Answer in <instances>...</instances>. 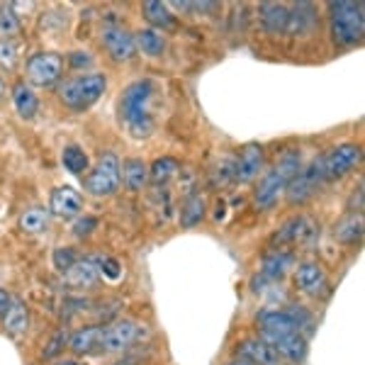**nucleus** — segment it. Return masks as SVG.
Listing matches in <instances>:
<instances>
[{
  "mask_svg": "<svg viewBox=\"0 0 365 365\" xmlns=\"http://www.w3.org/2000/svg\"><path fill=\"white\" fill-rule=\"evenodd\" d=\"M227 365H251L249 361H244V358H234L232 363H227Z\"/></svg>",
  "mask_w": 365,
  "mask_h": 365,
  "instance_id": "obj_43",
  "label": "nucleus"
},
{
  "mask_svg": "<svg viewBox=\"0 0 365 365\" xmlns=\"http://www.w3.org/2000/svg\"><path fill=\"white\" fill-rule=\"evenodd\" d=\"M20 27V20L15 17L13 8H0V34H5V39L10 37L13 32H17Z\"/></svg>",
  "mask_w": 365,
  "mask_h": 365,
  "instance_id": "obj_35",
  "label": "nucleus"
},
{
  "mask_svg": "<svg viewBox=\"0 0 365 365\" xmlns=\"http://www.w3.org/2000/svg\"><path fill=\"white\" fill-rule=\"evenodd\" d=\"M3 91H5V86H3V81H0V96H3Z\"/></svg>",
  "mask_w": 365,
  "mask_h": 365,
  "instance_id": "obj_45",
  "label": "nucleus"
},
{
  "mask_svg": "<svg viewBox=\"0 0 365 365\" xmlns=\"http://www.w3.org/2000/svg\"><path fill=\"white\" fill-rule=\"evenodd\" d=\"M15 61H17V46L15 42H10V39H0V66L3 68H15Z\"/></svg>",
  "mask_w": 365,
  "mask_h": 365,
  "instance_id": "obj_36",
  "label": "nucleus"
},
{
  "mask_svg": "<svg viewBox=\"0 0 365 365\" xmlns=\"http://www.w3.org/2000/svg\"><path fill=\"white\" fill-rule=\"evenodd\" d=\"M317 20H319V13L312 3H297L295 8H287V27L285 32L292 34V37H302V34H309L312 29L317 27Z\"/></svg>",
  "mask_w": 365,
  "mask_h": 365,
  "instance_id": "obj_15",
  "label": "nucleus"
},
{
  "mask_svg": "<svg viewBox=\"0 0 365 365\" xmlns=\"http://www.w3.org/2000/svg\"><path fill=\"white\" fill-rule=\"evenodd\" d=\"M363 237V215H349L334 229V239L341 244H356Z\"/></svg>",
  "mask_w": 365,
  "mask_h": 365,
  "instance_id": "obj_26",
  "label": "nucleus"
},
{
  "mask_svg": "<svg viewBox=\"0 0 365 365\" xmlns=\"http://www.w3.org/2000/svg\"><path fill=\"white\" fill-rule=\"evenodd\" d=\"M292 258L287 251H278V253H268L266 258H263V270L261 275L266 280H280L282 275L287 273V268H290Z\"/></svg>",
  "mask_w": 365,
  "mask_h": 365,
  "instance_id": "obj_28",
  "label": "nucleus"
},
{
  "mask_svg": "<svg viewBox=\"0 0 365 365\" xmlns=\"http://www.w3.org/2000/svg\"><path fill=\"white\" fill-rule=\"evenodd\" d=\"M361 146L356 144H339L334 149H329L327 154L319 156V168L324 180H336L341 175H346L361 163Z\"/></svg>",
  "mask_w": 365,
  "mask_h": 365,
  "instance_id": "obj_6",
  "label": "nucleus"
},
{
  "mask_svg": "<svg viewBox=\"0 0 365 365\" xmlns=\"http://www.w3.org/2000/svg\"><path fill=\"white\" fill-rule=\"evenodd\" d=\"M100 278V270L96 266V261H76L66 273H63V282L71 287H93Z\"/></svg>",
  "mask_w": 365,
  "mask_h": 365,
  "instance_id": "obj_20",
  "label": "nucleus"
},
{
  "mask_svg": "<svg viewBox=\"0 0 365 365\" xmlns=\"http://www.w3.org/2000/svg\"><path fill=\"white\" fill-rule=\"evenodd\" d=\"M141 329L132 319H117L103 331V353H122L139 339Z\"/></svg>",
  "mask_w": 365,
  "mask_h": 365,
  "instance_id": "obj_10",
  "label": "nucleus"
},
{
  "mask_svg": "<svg viewBox=\"0 0 365 365\" xmlns=\"http://www.w3.org/2000/svg\"><path fill=\"white\" fill-rule=\"evenodd\" d=\"M154 100L156 86L149 78L137 81L122 91L120 103H117V115L134 139H146L154 132Z\"/></svg>",
  "mask_w": 365,
  "mask_h": 365,
  "instance_id": "obj_1",
  "label": "nucleus"
},
{
  "mask_svg": "<svg viewBox=\"0 0 365 365\" xmlns=\"http://www.w3.org/2000/svg\"><path fill=\"white\" fill-rule=\"evenodd\" d=\"M96 266L103 275H108L110 280H117L122 275V266L115 258H96Z\"/></svg>",
  "mask_w": 365,
  "mask_h": 365,
  "instance_id": "obj_37",
  "label": "nucleus"
},
{
  "mask_svg": "<svg viewBox=\"0 0 365 365\" xmlns=\"http://www.w3.org/2000/svg\"><path fill=\"white\" fill-rule=\"evenodd\" d=\"M261 341L273 346L280 358L302 363L307 358V339L302 334H261Z\"/></svg>",
  "mask_w": 365,
  "mask_h": 365,
  "instance_id": "obj_11",
  "label": "nucleus"
},
{
  "mask_svg": "<svg viewBox=\"0 0 365 365\" xmlns=\"http://www.w3.org/2000/svg\"><path fill=\"white\" fill-rule=\"evenodd\" d=\"M103 331L105 327H83L71 336L68 346L83 356H98L103 353Z\"/></svg>",
  "mask_w": 365,
  "mask_h": 365,
  "instance_id": "obj_17",
  "label": "nucleus"
},
{
  "mask_svg": "<svg viewBox=\"0 0 365 365\" xmlns=\"http://www.w3.org/2000/svg\"><path fill=\"white\" fill-rule=\"evenodd\" d=\"M239 358L249 361L251 365H280V356L273 346H268L261 339H246L239 344Z\"/></svg>",
  "mask_w": 365,
  "mask_h": 365,
  "instance_id": "obj_16",
  "label": "nucleus"
},
{
  "mask_svg": "<svg viewBox=\"0 0 365 365\" xmlns=\"http://www.w3.org/2000/svg\"><path fill=\"white\" fill-rule=\"evenodd\" d=\"M295 282L299 290L307 292V295H319L324 290V285H327V275H324V268L319 263L307 261V263H302V266H297Z\"/></svg>",
  "mask_w": 365,
  "mask_h": 365,
  "instance_id": "obj_18",
  "label": "nucleus"
},
{
  "mask_svg": "<svg viewBox=\"0 0 365 365\" xmlns=\"http://www.w3.org/2000/svg\"><path fill=\"white\" fill-rule=\"evenodd\" d=\"M329 20H331V37L339 46L358 44L365 34V8L363 3L339 0L329 5Z\"/></svg>",
  "mask_w": 365,
  "mask_h": 365,
  "instance_id": "obj_3",
  "label": "nucleus"
},
{
  "mask_svg": "<svg viewBox=\"0 0 365 365\" xmlns=\"http://www.w3.org/2000/svg\"><path fill=\"white\" fill-rule=\"evenodd\" d=\"M232 175H234V156H222L217 161L215 170H212V182L215 185H227V182H232Z\"/></svg>",
  "mask_w": 365,
  "mask_h": 365,
  "instance_id": "obj_33",
  "label": "nucleus"
},
{
  "mask_svg": "<svg viewBox=\"0 0 365 365\" xmlns=\"http://www.w3.org/2000/svg\"><path fill=\"white\" fill-rule=\"evenodd\" d=\"M51 261H54L56 270H61V273H66V270L73 266L78 258H76V251L68 249V246H61V249L54 251V256H51Z\"/></svg>",
  "mask_w": 365,
  "mask_h": 365,
  "instance_id": "obj_34",
  "label": "nucleus"
},
{
  "mask_svg": "<svg viewBox=\"0 0 365 365\" xmlns=\"http://www.w3.org/2000/svg\"><path fill=\"white\" fill-rule=\"evenodd\" d=\"M299 168H302L299 151L297 149H287L285 154L275 161V166H270L266 170V175L258 180L256 192H253V205H256L258 210L273 207V205L278 202V197L285 192L287 182H290L299 173Z\"/></svg>",
  "mask_w": 365,
  "mask_h": 365,
  "instance_id": "obj_2",
  "label": "nucleus"
},
{
  "mask_svg": "<svg viewBox=\"0 0 365 365\" xmlns=\"http://www.w3.org/2000/svg\"><path fill=\"white\" fill-rule=\"evenodd\" d=\"M103 44L108 49V54L115 58V61H129L137 51L134 46V34H129L125 27L120 25H108L103 29Z\"/></svg>",
  "mask_w": 365,
  "mask_h": 365,
  "instance_id": "obj_12",
  "label": "nucleus"
},
{
  "mask_svg": "<svg viewBox=\"0 0 365 365\" xmlns=\"http://www.w3.org/2000/svg\"><path fill=\"white\" fill-rule=\"evenodd\" d=\"M258 327L261 334H299L285 309H263L258 312Z\"/></svg>",
  "mask_w": 365,
  "mask_h": 365,
  "instance_id": "obj_19",
  "label": "nucleus"
},
{
  "mask_svg": "<svg viewBox=\"0 0 365 365\" xmlns=\"http://www.w3.org/2000/svg\"><path fill=\"white\" fill-rule=\"evenodd\" d=\"M322 182H324V178H322L319 158H317V161H312L309 166L299 168V173L285 185L287 202H290V205L307 202V200L317 192V187H319Z\"/></svg>",
  "mask_w": 365,
  "mask_h": 365,
  "instance_id": "obj_8",
  "label": "nucleus"
},
{
  "mask_svg": "<svg viewBox=\"0 0 365 365\" xmlns=\"http://www.w3.org/2000/svg\"><path fill=\"white\" fill-rule=\"evenodd\" d=\"M58 365H81V363H78V361H61Z\"/></svg>",
  "mask_w": 365,
  "mask_h": 365,
  "instance_id": "obj_44",
  "label": "nucleus"
},
{
  "mask_svg": "<svg viewBox=\"0 0 365 365\" xmlns=\"http://www.w3.org/2000/svg\"><path fill=\"white\" fill-rule=\"evenodd\" d=\"M13 103L22 120H34V115L39 110V98L34 96V91L27 83H17L13 88Z\"/></svg>",
  "mask_w": 365,
  "mask_h": 365,
  "instance_id": "obj_22",
  "label": "nucleus"
},
{
  "mask_svg": "<svg viewBox=\"0 0 365 365\" xmlns=\"http://www.w3.org/2000/svg\"><path fill=\"white\" fill-rule=\"evenodd\" d=\"M93 225H96V222H93V220H88L86 225H83V222H78V225H76V234H81V237H86V234L93 229Z\"/></svg>",
  "mask_w": 365,
  "mask_h": 365,
  "instance_id": "obj_42",
  "label": "nucleus"
},
{
  "mask_svg": "<svg viewBox=\"0 0 365 365\" xmlns=\"http://www.w3.org/2000/svg\"><path fill=\"white\" fill-rule=\"evenodd\" d=\"M61 161H63V166H66L71 173H76V175L86 173L88 166H91V158H88V154H86L83 149H81L78 144L66 146V149H63Z\"/></svg>",
  "mask_w": 365,
  "mask_h": 365,
  "instance_id": "obj_32",
  "label": "nucleus"
},
{
  "mask_svg": "<svg viewBox=\"0 0 365 365\" xmlns=\"http://www.w3.org/2000/svg\"><path fill=\"white\" fill-rule=\"evenodd\" d=\"M134 46L149 56H161L166 51V39L156 29H141V32L134 34Z\"/></svg>",
  "mask_w": 365,
  "mask_h": 365,
  "instance_id": "obj_27",
  "label": "nucleus"
},
{
  "mask_svg": "<svg viewBox=\"0 0 365 365\" xmlns=\"http://www.w3.org/2000/svg\"><path fill=\"white\" fill-rule=\"evenodd\" d=\"M49 207L56 217H61V220H73V217H78L81 210H83V197H81V192L76 190V187L58 185L51 190Z\"/></svg>",
  "mask_w": 365,
  "mask_h": 365,
  "instance_id": "obj_13",
  "label": "nucleus"
},
{
  "mask_svg": "<svg viewBox=\"0 0 365 365\" xmlns=\"http://www.w3.org/2000/svg\"><path fill=\"white\" fill-rule=\"evenodd\" d=\"M144 15L154 27L170 29L175 25L173 13H170V8L166 3H161V0H146V3H144Z\"/></svg>",
  "mask_w": 365,
  "mask_h": 365,
  "instance_id": "obj_29",
  "label": "nucleus"
},
{
  "mask_svg": "<svg viewBox=\"0 0 365 365\" xmlns=\"http://www.w3.org/2000/svg\"><path fill=\"white\" fill-rule=\"evenodd\" d=\"M63 58L54 51H39L27 61V81L32 86H54L61 78Z\"/></svg>",
  "mask_w": 365,
  "mask_h": 365,
  "instance_id": "obj_7",
  "label": "nucleus"
},
{
  "mask_svg": "<svg viewBox=\"0 0 365 365\" xmlns=\"http://www.w3.org/2000/svg\"><path fill=\"white\" fill-rule=\"evenodd\" d=\"M3 327L10 336H22L29 327V309L22 302H13L3 314Z\"/></svg>",
  "mask_w": 365,
  "mask_h": 365,
  "instance_id": "obj_23",
  "label": "nucleus"
},
{
  "mask_svg": "<svg viewBox=\"0 0 365 365\" xmlns=\"http://www.w3.org/2000/svg\"><path fill=\"white\" fill-rule=\"evenodd\" d=\"M68 61H71V66H73V68H83V66H91L93 56L86 54V51H73V54L68 56Z\"/></svg>",
  "mask_w": 365,
  "mask_h": 365,
  "instance_id": "obj_40",
  "label": "nucleus"
},
{
  "mask_svg": "<svg viewBox=\"0 0 365 365\" xmlns=\"http://www.w3.org/2000/svg\"><path fill=\"white\" fill-rule=\"evenodd\" d=\"M10 304H13V297H10V292L0 287V317H3L5 312L10 309Z\"/></svg>",
  "mask_w": 365,
  "mask_h": 365,
  "instance_id": "obj_41",
  "label": "nucleus"
},
{
  "mask_svg": "<svg viewBox=\"0 0 365 365\" xmlns=\"http://www.w3.org/2000/svg\"><path fill=\"white\" fill-rule=\"evenodd\" d=\"M46 225H49V212L44 207H29L20 215V227L25 229L27 234L44 232Z\"/></svg>",
  "mask_w": 365,
  "mask_h": 365,
  "instance_id": "obj_31",
  "label": "nucleus"
},
{
  "mask_svg": "<svg viewBox=\"0 0 365 365\" xmlns=\"http://www.w3.org/2000/svg\"><path fill=\"white\" fill-rule=\"evenodd\" d=\"M349 210H351V215H353V212H356V215H363V182L356 187V190H353Z\"/></svg>",
  "mask_w": 365,
  "mask_h": 365,
  "instance_id": "obj_39",
  "label": "nucleus"
},
{
  "mask_svg": "<svg viewBox=\"0 0 365 365\" xmlns=\"http://www.w3.org/2000/svg\"><path fill=\"white\" fill-rule=\"evenodd\" d=\"M122 182V163L117 154L113 151H105L103 156L98 158L96 168L88 173L86 178V187L88 192H93V195H113V192L120 187Z\"/></svg>",
  "mask_w": 365,
  "mask_h": 365,
  "instance_id": "obj_5",
  "label": "nucleus"
},
{
  "mask_svg": "<svg viewBox=\"0 0 365 365\" xmlns=\"http://www.w3.org/2000/svg\"><path fill=\"white\" fill-rule=\"evenodd\" d=\"M108 91V78L103 73H83L63 81L58 88V98L71 110H88L98 103Z\"/></svg>",
  "mask_w": 365,
  "mask_h": 365,
  "instance_id": "obj_4",
  "label": "nucleus"
},
{
  "mask_svg": "<svg viewBox=\"0 0 365 365\" xmlns=\"http://www.w3.org/2000/svg\"><path fill=\"white\" fill-rule=\"evenodd\" d=\"M175 173H178V161L170 156H163V158H156L154 163H151L149 168V180L154 182V185H166L175 178Z\"/></svg>",
  "mask_w": 365,
  "mask_h": 365,
  "instance_id": "obj_30",
  "label": "nucleus"
},
{
  "mask_svg": "<svg viewBox=\"0 0 365 365\" xmlns=\"http://www.w3.org/2000/svg\"><path fill=\"white\" fill-rule=\"evenodd\" d=\"M263 161H266V154H263V146L258 144H246L244 149L234 156V175H232V182H246L256 180L258 173L263 168Z\"/></svg>",
  "mask_w": 365,
  "mask_h": 365,
  "instance_id": "obj_9",
  "label": "nucleus"
},
{
  "mask_svg": "<svg viewBox=\"0 0 365 365\" xmlns=\"http://www.w3.org/2000/svg\"><path fill=\"white\" fill-rule=\"evenodd\" d=\"M317 234H319L317 222L307 215H297L280 229L278 241H285V244H312L317 239Z\"/></svg>",
  "mask_w": 365,
  "mask_h": 365,
  "instance_id": "obj_14",
  "label": "nucleus"
},
{
  "mask_svg": "<svg viewBox=\"0 0 365 365\" xmlns=\"http://www.w3.org/2000/svg\"><path fill=\"white\" fill-rule=\"evenodd\" d=\"M205 210H207V205H205L202 195H197V192L187 195L185 202H182V207H180V227L190 229V227L200 225V222L205 220Z\"/></svg>",
  "mask_w": 365,
  "mask_h": 365,
  "instance_id": "obj_25",
  "label": "nucleus"
},
{
  "mask_svg": "<svg viewBox=\"0 0 365 365\" xmlns=\"http://www.w3.org/2000/svg\"><path fill=\"white\" fill-rule=\"evenodd\" d=\"M63 346H66V331H56L54 336H51L49 346H44V353H42V356H44V358H54L56 353H61V351H63Z\"/></svg>",
  "mask_w": 365,
  "mask_h": 365,
  "instance_id": "obj_38",
  "label": "nucleus"
},
{
  "mask_svg": "<svg viewBox=\"0 0 365 365\" xmlns=\"http://www.w3.org/2000/svg\"><path fill=\"white\" fill-rule=\"evenodd\" d=\"M122 180L129 190H141L149 182V166L141 158H127L122 166Z\"/></svg>",
  "mask_w": 365,
  "mask_h": 365,
  "instance_id": "obj_24",
  "label": "nucleus"
},
{
  "mask_svg": "<svg viewBox=\"0 0 365 365\" xmlns=\"http://www.w3.org/2000/svg\"><path fill=\"white\" fill-rule=\"evenodd\" d=\"M117 365H127V363H117Z\"/></svg>",
  "mask_w": 365,
  "mask_h": 365,
  "instance_id": "obj_46",
  "label": "nucleus"
},
{
  "mask_svg": "<svg viewBox=\"0 0 365 365\" xmlns=\"http://www.w3.org/2000/svg\"><path fill=\"white\" fill-rule=\"evenodd\" d=\"M258 15H261V25L266 32L270 34H282L287 27V8L280 3H263L261 10H258Z\"/></svg>",
  "mask_w": 365,
  "mask_h": 365,
  "instance_id": "obj_21",
  "label": "nucleus"
}]
</instances>
